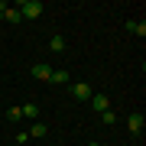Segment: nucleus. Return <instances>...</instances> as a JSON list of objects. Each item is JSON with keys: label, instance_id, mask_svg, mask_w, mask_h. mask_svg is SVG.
Listing matches in <instances>:
<instances>
[{"label": "nucleus", "instance_id": "nucleus-7", "mask_svg": "<svg viewBox=\"0 0 146 146\" xmlns=\"http://www.w3.org/2000/svg\"><path fill=\"white\" fill-rule=\"evenodd\" d=\"M3 20H10L13 26H16V23H23V16H20V10H16V7H7V13H3Z\"/></svg>", "mask_w": 146, "mask_h": 146}, {"label": "nucleus", "instance_id": "nucleus-4", "mask_svg": "<svg viewBox=\"0 0 146 146\" xmlns=\"http://www.w3.org/2000/svg\"><path fill=\"white\" fill-rule=\"evenodd\" d=\"M143 123H146V117L143 114H130L127 117V127H130V133L136 136V133H143Z\"/></svg>", "mask_w": 146, "mask_h": 146}, {"label": "nucleus", "instance_id": "nucleus-13", "mask_svg": "<svg viewBox=\"0 0 146 146\" xmlns=\"http://www.w3.org/2000/svg\"><path fill=\"white\" fill-rule=\"evenodd\" d=\"M20 110H23V117H33V120H36V114H39L36 104H26V107H20Z\"/></svg>", "mask_w": 146, "mask_h": 146}, {"label": "nucleus", "instance_id": "nucleus-6", "mask_svg": "<svg viewBox=\"0 0 146 146\" xmlns=\"http://www.w3.org/2000/svg\"><path fill=\"white\" fill-rule=\"evenodd\" d=\"M49 133L46 123H39V120H33V130H29V140H42V136Z\"/></svg>", "mask_w": 146, "mask_h": 146}, {"label": "nucleus", "instance_id": "nucleus-14", "mask_svg": "<svg viewBox=\"0 0 146 146\" xmlns=\"http://www.w3.org/2000/svg\"><path fill=\"white\" fill-rule=\"evenodd\" d=\"M3 13H7V3H3V0H0V20H3Z\"/></svg>", "mask_w": 146, "mask_h": 146}, {"label": "nucleus", "instance_id": "nucleus-11", "mask_svg": "<svg viewBox=\"0 0 146 146\" xmlns=\"http://www.w3.org/2000/svg\"><path fill=\"white\" fill-rule=\"evenodd\" d=\"M127 29H130V33H140V36H146V23H136V20H130V23H127Z\"/></svg>", "mask_w": 146, "mask_h": 146}, {"label": "nucleus", "instance_id": "nucleus-8", "mask_svg": "<svg viewBox=\"0 0 146 146\" xmlns=\"http://www.w3.org/2000/svg\"><path fill=\"white\" fill-rule=\"evenodd\" d=\"M49 81H52V84H68L72 78H68V72L62 68V72H52V78H49Z\"/></svg>", "mask_w": 146, "mask_h": 146}, {"label": "nucleus", "instance_id": "nucleus-5", "mask_svg": "<svg viewBox=\"0 0 146 146\" xmlns=\"http://www.w3.org/2000/svg\"><path fill=\"white\" fill-rule=\"evenodd\" d=\"M91 107L98 110V114H104V110L110 107V98L107 94H91Z\"/></svg>", "mask_w": 146, "mask_h": 146}, {"label": "nucleus", "instance_id": "nucleus-10", "mask_svg": "<svg viewBox=\"0 0 146 146\" xmlns=\"http://www.w3.org/2000/svg\"><path fill=\"white\" fill-rule=\"evenodd\" d=\"M49 49H52V52H62V49H65V39L62 36H52V39H49Z\"/></svg>", "mask_w": 146, "mask_h": 146}, {"label": "nucleus", "instance_id": "nucleus-2", "mask_svg": "<svg viewBox=\"0 0 146 146\" xmlns=\"http://www.w3.org/2000/svg\"><path fill=\"white\" fill-rule=\"evenodd\" d=\"M68 91H72V98H75V101H91V94H94V91L88 88V81H75Z\"/></svg>", "mask_w": 146, "mask_h": 146}, {"label": "nucleus", "instance_id": "nucleus-1", "mask_svg": "<svg viewBox=\"0 0 146 146\" xmlns=\"http://www.w3.org/2000/svg\"><path fill=\"white\" fill-rule=\"evenodd\" d=\"M16 10H20L23 20H36V16H42V10H46V7H42L39 0H20V3H16Z\"/></svg>", "mask_w": 146, "mask_h": 146}, {"label": "nucleus", "instance_id": "nucleus-9", "mask_svg": "<svg viewBox=\"0 0 146 146\" xmlns=\"http://www.w3.org/2000/svg\"><path fill=\"white\" fill-rule=\"evenodd\" d=\"M101 123H104V127H114V123H117V114H114V110L107 107L104 114H101Z\"/></svg>", "mask_w": 146, "mask_h": 146}, {"label": "nucleus", "instance_id": "nucleus-3", "mask_svg": "<svg viewBox=\"0 0 146 146\" xmlns=\"http://www.w3.org/2000/svg\"><path fill=\"white\" fill-rule=\"evenodd\" d=\"M52 72H55V68L49 65V62H36V65H33V75H36L39 81H49V78H52Z\"/></svg>", "mask_w": 146, "mask_h": 146}, {"label": "nucleus", "instance_id": "nucleus-12", "mask_svg": "<svg viewBox=\"0 0 146 146\" xmlns=\"http://www.w3.org/2000/svg\"><path fill=\"white\" fill-rule=\"evenodd\" d=\"M20 117H23V110H20V107H10V110H7V120H10V123H16Z\"/></svg>", "mask_w": 146, "mask_h": 146}, {"label": "nucleus", "instance_id": "nucleus-15", "mask_svg": "<svg viewBox=\"0 0 146 146\" xmlns=\"http://www.w3.org/2000/svg\"><path fill=\"white\" fill-rule=\"evenodd\" d=\"M88 146H101V143H88Z\"/></svg>", "mask_w": 146, "mask_h": 146}]
</instances>
